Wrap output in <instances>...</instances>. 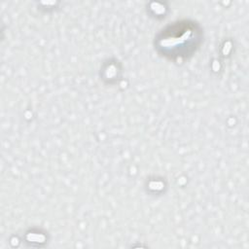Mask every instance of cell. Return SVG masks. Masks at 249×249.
<instances>
[{
    "label": "cell",
    "mask_w": 249,
    "mask_h": 249,
    "mask_svg": "<svg viewBox=\"0 0 249 249\" xmlns=\"http://www.w3.org/2000/svg\"><path fill=\"white\" fill-rule=\"evenodd\" d=\"M200 40L201 32L196 24L180 21L162 29L156 39V48L167 58H183L196 52Z\"/></svg>",
    "instance_id": "cell-1"
}]
</instances>
